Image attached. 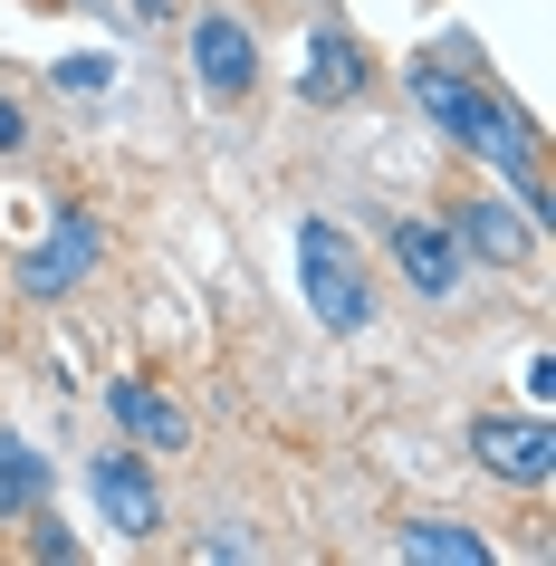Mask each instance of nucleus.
<instances>
[{"label":"nucleus","mask_w":556,"mask_h":566,"mask_svg":"<svg viewBox=\"0 0 556 566\" xmlns=\"http://www.w3.org/2000/svg\"><path fill=\"white\" fill-rule=\"evenodd\" d=\"M106 77H116V59H59V87H77V96L106 87Z\"/></svg>","instance_id":"f8f14e48"},{"label":"nucleus","mask_w":556,"mask_h":566,"mask_svg":"<svg viewBox=\"0 0 556 566\" xmlns=\"http://www.w3.org/2000/svg\"><path fill=\"white\" fill-rule=\"evenodd\" d=\"M39 490H49V461H39L20 432H0V518H30Z\"/></svg>","instance_id":"9b49d317"},{"label":"nucleus","mask_w":556,"mask_h":566,"mask_svg":"<svg viewBox=\"0 0 556 566\" xmlns=\"http://www.w3.org/2000/svg\"><path fill=\"white\" fill-rule=\"evenodd\" d=\"M106 260V221H96L87 202H67V211H49V231H39V250L20 260V298H67L87 269Z\"/></svg>","instance_id":"7ed1b4c3"},{"label":"nucleus","mask_w":556,"mask_h":566,"mask_svg":"<svg viewBox=\"0 0 556 566\" xmlns=\"http://www.w3.org/2000/svg\"><path fill=\"white\" fill-rule=\"evenodd\" d=\"M441 221H451V240H461L470 260H490V269H518L527 250L547 240V231H527V211L490 202V192H470V202H451V211H441Z\"/></svg>","instance_id":"0eeeda50"},{"label":"nucleus","mask_w":556,"mask_h":566,"mask_svg":"<svg viewBox=\"0 0 556 566\" xmlns=\"http://www.w3.org/2000/svg\"><path fill=\"white\" fill-rule=\"evenodd\" d=\"M297 279H307L317 327H336V336L375 327V289H365V269H355V250H346L336 221H297Z\"/></svg>","instance_id":"f257e3e1"},{"label":"nucleus","mask_w":556,"mask_h":566,"mask_svg":"<svg viewBox=\"0 0 556 566\" xmlns=\"http://www.w3.org/2000/svg\"><path fill=\"white\" fill-rule=\"evenodd\" d=\"M297 96H307V106H355V96H365V49H355L346 30H317V39H307V77H297Z\"/></svg>","instance_id":"1a4fd4ad"},{"label":"nucleus","mask_w":556,"mask_h":566,"mask_svg":"<svg viewBox=\"0 0 556 566\" xmlns=\"http://www.w3.org/2000/svg\"><path fill=\"white\" fill-rule=\"evenodd\" d=\"M135 10H145V20H174V0H135Z\"/></svg>","instance_id":"2eb2a0df"},{"label":"nucleus","mask_w":556,"mask_h":566,"mask_svg":"<svg viewBox=\"0 0 556 566\" xmlns=\"http://www.w3.org/2000/svg\"><path fill=\"white\" fill-rule=\"evenodd\" d=\"M106 413L125 422L135 451H192V413H182L174 394H154L145 375H116V385H106Z\"/></svg>","instance_id":"6e6552de"},{"label":"nucleus","mask_w":556,"mask_h":566,"mask_svg":"<svg viewBox=\"0 0 556 566\" xmlns=\"http://www.w3.org/2000/svg\"><path fill=\"white\" fill-rule=\"evenodd\" d=\"M30 547H39V557H59V566H67V557H77V537H67V528H59V518H30Z\"/></svg>","instance_id":"ddd939ff"},{"label":"nucleus","mask_w":556,"mask_h":566,"mask_svg":"<svg viewBox=\"0 0 556 566\" xmlns=\"http://www.w3.org/2000/svg\"><path fill=\"white\" fill-rule=\"evenodd\" d=\"M20 145H30V116H20V106L0 96V154H20Z\"/></svg>","instance_id":"4468645a"},{"label":"nucleus","mask_w":556,"mask_h":566,"mask_svg":"<svg viewBox=\"0 0 556 566\" xmlns=\"http://www.w3.org/2000/svg\"><path fill=\"white\" fill-rule=\"evenodd\" d=\"M192 67H202L211 96H250L260 87V30L240 10H202L192 20Z\"/></svg>","instance_id":"423d86ee"},{"label":"nucleus","mask_w":556,"mask_h":566,"mask_svg":"<svg viewBox=\"0 0 556 566\" xmlns=\"http://www.w3.org/2000/svg\"><path fill=\"white\" fill-rule=\"evenodd\" d=\"M394 547H403V557H432V566H490V537L461 528V518H412Z\"/></svg>","instance_id":"9d476101"},{"label":"nucleus","mask_w":556,"mask_h":566,"mask_svg":"<svg viewBox=\"0 0 556 566\" xmlns=\"http://www.w3.org/2000/svg\"><path fill=\"white\" fill-rule=\"evenodd\" d=\"M87 490H96V509H106V528H116V537H164V490H154L145 451H96Z\"/></svg>","instance_id":"39448f33"},{"label":"nucleus","mask_w":556,"mask_h":566,"mask_svg":"<svg viewBox=\"0 0 556 566\" xmlns=\"http://www.w3.org/2000/svg\"><path fill=\"white\" fill-rule=\"evenodd\" d=\"M470 461L508 490H547L556 480V422L547 413H480L470 422Z\"/></svg>","instance_id":"f03ea898"},{"label":"nucleus","mask_w":556,"mask_h":566,"mask_svg":"<svg viewBox=\"0 0 556 566\" xmlns=\"http://www.w3.org/2000/svg\"><path fill=\"white\" fill-rule=\"evenodd\" d=\"M384 250H394V269L412 279V298H432V307H451V298H461L470 250L451 240V221H441V211H403V221L384 231Z\"/></svg>","instance_id":"20e7f679"}]
</instances>
